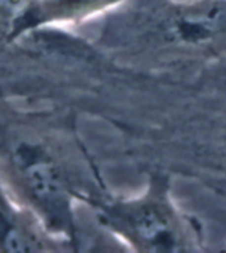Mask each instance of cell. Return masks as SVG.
I'll return each instance as SVG.
<instances>
[{
    "label": "cell",
    "mask_w": 226,
    "mask_h": 253,
    "mask_svg": "<svg viewBox=\"0 0 226 253\" xmlns=\"http://www.w3.org/2000/svg\"><path fill=\"white\" fill-rule=\"evenodd\" d=\"M99 217L139 251L175 252L184 248V227L169 202L164 180L153 182L138 199L101 204Z\"/></svg>",
    "instance_id": "6da1fadb"
},
{
    "label": "cell",
    "mask_w": 226,
    "mask_h": 253,
    "mask_svg": "<svg viewBox=\"0 0 226 253\" xmlns=\"http://www.w3.org/2000/svg\"><path fill=\"white\" fill-rule=\"evenodd\" d=\"M12 170L20 194L41 223L66 236L73 231L72 195L61 170L40 147L21 143L15 149Z\"/></svg>",
    "instance_id": "7a4b0ae2"
},
{
    "label": "cell",
    "mask_w": 226,
    "mask_h": 253,
    "mask_svg": "<svg viewBox=\"0 0 226 253\" xmlns=\"http://www.w3.org/2000/svg\"><path fill=\"white\" fill-rule=\"evenodd\" d=\"M127 0H36L13 35L52 24L85 20L103 13Z\"/></svg>",
    "instance_id": "3957f363"
},
{
    "label": "cell",
    "mask_w": 226,
    "mask_h": 253,
    "mask_svg": "<svg viewBox=\"0 0 226 253\" xmlns=\"http://www.w3.org/2000/svg\"><path fill=\"white\" fill-rule=\"evenodd\" d=\"M0 247L8 252H40L44 239L20 221L0 212Z\"/></svg>",
    "instance_id": "277c9868"
}]
</instances>
